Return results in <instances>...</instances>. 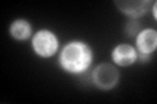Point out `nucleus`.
Returning a JSON list of instances; mask_svg holds the SVG:
<instances>
[{"mask_svg":"<svg viewBox=\"0 0 157 104\" xmlns=\"http://www.w3.org/2000/svg\"><path fill=\"white\" fill-rule=\"evenodd\" d=\"M90 59H92L90 49L84 43L73 42L63 49L60 56V64L68 72L80 73L88 68Z\"/></svg>","mask_w":157,"mask_h":104,"instance_id":"nucleus-1","label":"nucleus"},{"mask_svg":"<svg viewBox=\"0 0 157 104\" xmlns=\"http://www.w3.org/2000/svg\"><path fill=\"white\" fill-rule=\"evenodd\" d=\"M33 47L41 56H51L58 48V41L50 31H39L33 39Z\"/></svg>","mask_w":157,"mask_h":104,"instance_id":"nucleus-2","label":"nucleus"},{"mask_svg":"<svg viewBox=\"0 0 157 104\" xmlns=\"http://www.w3.org/2000/svg\"><path fill=\"white\" fill-rule=\"evenodd\" d=\"M93 81L101 88H111L118 82V72L109 64H102L93 72Z\"/></svg>","mask_w":157,"mask_h":104,"instance_id":"nucleus-3","label":"nucleus"},{"mask_svg":"<svg viewBox=\"0 0 157 104\" xmlns=\"http://www.w3.org/2000/svg\"><path fill=\"white\" fill-rule=\"evenodd\" d=\"M113 60L119 65H130L136 60V52L131 46L122 44L118 46L113 52Z\"/></svg>","mask_w":157,"mask_h":104,"instance_id":"nucleus-4","label":"nucleus"},{"mask_svg":"<svg viewBox=\"0 0 157 104\" xmlns=\"http://www.w3.org/2000/svg\"><path fill=\"white\" fill-rule=\"evenodd\" d=\"M156 31L155 30H144L139 34L137 37V47H139L141 53H151L152 51H155L156 48Z\"/></svg>","mask_w":157,"mask_h":104,"instance_id":"nucleus-5","label":"nucleus"},{"mask_svg":"<svg viewBox=\"0 0 157 104\" xmlns=\"http://www.w3.org/2000/svg\"><path fill=\"white\" fill-rule=\"evenodd\" d=\"M115 4L124 13L130 14L132 17H137L147 11V7H148L149 3L145 2V0H141V2H134V0H131V2H117Z\"/></svg>","mask_w":157,"mask_h":104,"instance_id":"nucleus-6","label":"nucleus"},{"mask_svg":"<svg viewBox=\"0 0 157 104\" xmlns=\"http://www.w3.org/2000/svg\"><path fill=\"white\" fill-rule=\"evenodd\" d=\"M11 33L16 39H25L30 34V26L26 21L18 20V21L13 22V25L11 26Z\"/></svg>","mask_w":157,"mask_h":104,"instance_id":"nucleus-7","label":"nucleus"},{"mask_svg":"<svg viewBox=\"0 0 157 104\" xmlns=\"http://www.w3.org/2000/svg\"><path fill=\"white\" fill-rule=\"evenodd\" d=\"M136 29H137V23H135L134 21H131L128 25H127V30H128V34H131V35L135 33Z\"/></svg>","mask_w":157,"mask_h":104,"instance_id":"nucleus-8","label":"nucleus"}]
</instances>
